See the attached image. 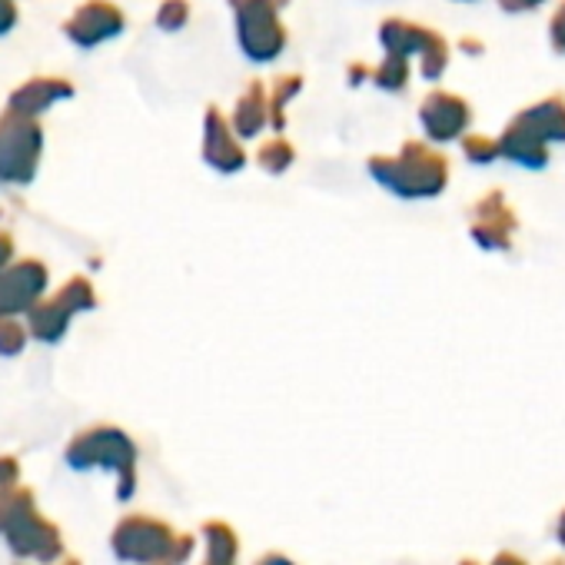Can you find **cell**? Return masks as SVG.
<instances>
[{
	"instance_id": "cell-1",
	"label": "cell",
	"mask_w": 565,
	"mask_h": 565,
	"mask_svg": "<svg viewBox=\"0 0 565 565\" xmlns=\"http://www.w3.org/2000/svg\"><path fill=\"white\" fill-rule=\"evenodd\" d=\"M120 562L137 565H183L193 555L196 539L177 535L163 519L153 515H127L110 539Z\"/></svg>"
},
{
	"instance_id": "cell-2",
	"label": "cell",
	"mask_w": 565,
	"mask_h": 565,
	"mask_svg": "<svg viewBox=\"0 0 565 565\" xmlns=\"http://www.w3.org/2000/svg\"><path fill=\"white\" fill-rule=\"evenodd\" d=\"M67 462L74 469H90V466H104L117 472V499H130L137 489V446L134 439L117 429V426H94L81 436H74V443L67 446Z\"/></svg>"
},
{
	"instance_id": "cell-3",
	"label": "cell",
	"mask_w": 565,
	"mask_h": 565,
	"mask_svg": "<svg viewBox=\"0 0 565 565\" xmlns=\"http://www.w3.org/2000/svg\"><path fill=\"white\" fill-rule=\"evenodd\" d=\"M4 539L8 548L18 558H34V562H57L64 555V535L57 532V525H51L34 502L31 489H14L11 505L4 512Z\"/></svg>"
},
{
	"instance_id": "cell-4",
	"label": "cell",
	"mask_w": 565,
	"mask_h": 565,
	"mask_svg": "<svg viewBox=\"0 0 565 565\" xmlns=\"http://www.w3.org/2000/svg\"><path fill=\"white\" fill-rule=\"evenodd\" d=\"M236 11V38L249 61H276L287 47V31L279 24V11L290 0H230Z\"/></svg>"
},
{
	"instance_id": "cell-5",
	"label": "cell",
	"mask_w": 565,
	"mask_h": 565,
	"mask_svg": "<svg viewBox=\"0 0 565 565\" xmlns=\"http://www.w3.org/2000/svg\"><path fill=\"white\" fill-rule=\"evenodd\" d=\"M44 150V134L38 117H24L8 110L0 117V183L28 186L38 173Z\"/></svg>"
},
{
	"instance_id": "cell-6",
	"label": "cell",
	"mask_w": 565,
	"mask_h": 565,
	"mask_svg": "<svg viewBox=\"0 0 565 565\" xmlns=\"http://www.w3.org/2000/svg\"><path fill=\"white\" fill-rule=\"evenodd\" d=\"M94 307H97V297H94L90 279L74 276V279L64 282L54 297H41L28 310V333L34 340H41V343H57V340H64V333L71 327V317H77L84 310H94Z\"/></svg>"
},
{
	"instance_id": "cell-7",
	"label": "cell",
	"mask_w": 565,
	"mask_h": 565,
	"mask_svg": "<svg viewBox=\"0 0 565 565\" xmlns=\"http://www.w3.org/2000/svg\"><path fill=\"white\" fill-rule=\"evenodd\" d=\"M373 177L380 183H386L396 193L406 196H423V193H436L446 183V167L439 157H433L429 150H423L419 143H409L396 160H373Z\"/></svg>"
},
{
	"instance_id": "cell-8",
	"label": "cell",
	"mask_w": 565,
	"mask_h": 565,
	"mask_svg": "<svg viewBox=\"0 0 565 565\" xmlns=\"http://www.w3.org/2000/svg\"><path fill=\"white\" fill-rule=\"evenodd\" d=\"M47 290V266L41 259H21L0 269V317L28 313Z\"/></svg>"
},
{
	"instance_id": "cell-9",
	"label": "cell",
	"mask_w": 565,
	"mask_h": 565,
	"mask_svg": "<svg viewBox=\"0 0 565 565\" xmlns=\"http://www.w3.org/2000/svg\"><path fill=\"white\" fill-rule=\"evenodd\" d=\"M64 31L77 47H97L124 31V14L110 4V0H90V4L74 11V18L67 21Z\"/></svg>"
},
{
	"instance_id": "cell-10",
	"label": "cell",
	"mask_w": 565,
	"mask_h": 565,
	"mask_svg": "<svg viewBox=\"0 0 565 565\" xmlns=\"http://www.w3.org/2000/svg\"><path fill=\"white\" fill-rule=\"evenodd\" d=\"M203 157L220 173H236L246 163L236 134L230 130V124L223 120V114H216V107H210L206 110V120H203Z\"/></svg>"
},
{
	"instance_id": "cell-11",
	"label": "cell",
	"mask_w": 565,
	"mask_h": 565,
	"mask_svg": "<svg viewBox=\"0 0 565 565\" xmlns=\"http://www.w3.org/2000/svg\"><path fill=\"white\" fill-rule=\"evenodd\" d=\"M74 94V87L67 81H57V77H34L28 84H21L14 94H11V110L14 114H24V117H38L44 114L47 107H54L57 100H67Z\"/></svg>"
},
{
	"instance_id": "cell-12",
	"label": "cell",
	"mask_w": 565,
	"mask_h": 565,
	"mask_svg": "<svg viewBox=\"0 0 565 565\" xmlns=\"http://www.w3.org/2000/svg\"><path fill=\"white\" fill-rule=\"evenodd\" d=\"M269 124V97L263 84H253L239 100H236V114H233V134L249 140L256 134H263Z\"/></svg>"
},
{
	"instance_id": "cell-13",
	"label": "cell",
	"mask_w": 565,
	"mask_h": 565,
	"mask_svg": "<svg viewBox=\"0 0 565 565\" xmlns=\"http://www.w3.org/2000/svg\"><path fill=\"white\" fill-rule=\"evenodd\" d=\"M462 120H466L462 104L452 100V97L436 94V97H429V100L423 104V124H426V130H429L433 137H439V140L452 137V134L462 127Z\"/></svg>"
},
{
	"instance_id": "cell-14",
	"label": "cell",
	"mask_w": 565,
	"mask_h": 565,
	"mask_svg": "<svg viewBox=\"0 0 565 565\" xmlns=\"http://www.w3.org/2000/svg\"><path fill=\"white\" fill-rule=\"evenodd\" d=\"M203 539H206V565H236L239 542L226 522H206Z\"/></svg>"
},
{
	"instance_id": "cell-15",
	"label": "cell",
	"mask_w": 565,
	"mask_h": 565,
	"mask_svg": "<svg viewBox=\"0 0 565 565\" xmlns=\"http://www.w3.org/2000/svg\"><path fill=\"white\" fill-rule=\"evenodd\" d=\"M300 77H279L273 87H269V124L279 130L282 127V107H287L297 94H300Z\"/></svg>"
},
{
	"instance_id": "cell-16",
	"label": "cell",
	"mask_w": 565,
	"mask_h": 565,
	"mask_svg": "<svg viewBox=\"0 0 565 565\" xmlns=\"http://www.w3.org/2000/svg\"><path fill=\"white\" fill-rule=\"evenodd\" d=\"M294 160H297V150H294L290 140H282V137H273L269 143L259 147V163H263L269 173H282Z\"/></svg>"
},
{
	"instance_id": "cell-17",
	"label": "cell",
	"mask_w": 565,
	"mask_h": 565,
	"mask_svg": "<svg viewBox=\"0 0 565 565\" xmlns=\"http://www.w3.org/2000/svg\"><path fill=\"white\" fill-rule=\"evenodd\" d=\"M18 479H21V466L14 456H0V529H4V512L11 505V495L18 489Z\"/></svg>"
},
{
	"instance_id": "cell-18",
	"label": "cell",
	"mask_w": 565,
	"mask_h": 565,
	"mask_svg": "<svg viewBox=\"0 0 565 565\" xmlns=\"http://www.w3.org/2000/svg\"><path fill=\"white\" fill-rule=\"evenodd\" d=\"M28 343V327L14 317H0V356H18Z\"/></svg>"
},
{
	"instance_id": "cell-19",
	"label": "cell",
	"mask_w": 565,
	"mask_h": 565,
	"mask_svg": "<svg viewBox=\"0 0 565 565\" xmlns=\"http://www.w3.org/2000/svg\"><path fill=\"white\" fill-rule=\"evenodd\" d=\"M190 21V4L186 0H163L160 11H157V24L163 31H180Z\"/></svg>"
},
{
	"instance_id": "cell-20",
	"label": "cell",
	"mask_w": 565,
	"mask_h": 565,
	"mask_svg": "<svg viewBox=\"0 0 565 565\" xmlns=\"http://www.w3.org/2000/svg\"><path fill=\"white\" fill-rule=\"evenodd\" d=\"M376 81H380L383 87H403V84H406V57L390 54V61L376 71Z\"/></svg>"
},
{
	"instance_id": "cell-21",
	"label": "cell",
	"mask_w": 565,
	"mask_h": 565,
	"mask_svg": "<svg viewBox=\"0 0 565 565\" xmlns=\"http://www.w3.org/2000/svg\"><path fill=\"white\" fill-rule=\"evenodd\" d=\"M18 24V8L14 0H0V34H8Z\"/></svg>"
},
{
	"instance_id": "cell-22",
	"label": "cell",
	"mask_w": 565,
	"mask_h": 565,
	"mask_svg": "<svg viewBox=\"0 0 565 565\" xmlns=\"http://www.w3.org/2000/svg\"><path fill=\"white\" fill-rule=\"evenodd\" d=\"M11 259H14V243H11L8 233H0V269H4Z\"/></svg>"
},
{
	"instance_id": "cell-23",
	"label": "cell",
	"mask_w": 565,
	"mask_h": 565,
	"mask_svg": "<svg viewBox=\"0 0 565 565\" xmlns=\"http://www.w3.org/2000/svg\"><path fill=\"white\" fill-rule=\"evenodd\" d=\"M256 565H297V562H290L287 555H266V558H259Z\"/></svg>"
},
{
	"instance_id": "cell-24",
	"label": "cell",
	"mask_w": 565,
	"mask_h": 565,
	"mask_svg": "<svg viewBox=\"0 0 565 565\" xmlns=\"http://www.w3.org/2000/svg\"><path fill=\"white\" fill-rule=\"evenodd\" d=\"M489 565H525L522 558H515V555H509V552H502L499 558H492Z\"/></svg>"
},
{
	"instance_id": "cell-25",
	"label": "cell",
	"mask_w": 565,
	"mask_h": 565,
	"mask_svg": "<svg viewBox=\"0 0 565 565\" xmlns=\"http://www.w3.org/2000/svg\"><path fill=\"white\" fill-rule=\"evenodd\" d=\"M558 542L565 545V512H562V519H558Z\"/></svg>"
},
{
	"instance_id": "cell-26",
	"label": "cell",
	"mask_w": 565,
	"mask_h": 565,
	"mask_svg": "<svg viewBox=\"0 0 565 565\" xmlns=\"http://www.w3.org/2000/svg\"><path fill=\"white\" fill-rule=\"evenodd\" d=\"M61 565H81V562H77V558H64Z\"/></svg>"
}]
</instances>
